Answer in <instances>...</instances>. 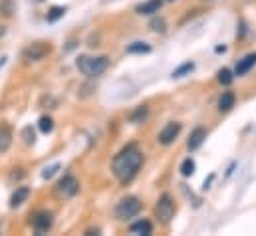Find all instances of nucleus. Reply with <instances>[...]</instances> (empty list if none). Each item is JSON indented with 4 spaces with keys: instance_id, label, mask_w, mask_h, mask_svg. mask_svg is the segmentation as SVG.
I'll return each instance as SVG.
<instances>
[{
    "instance_id": "obj_1",
    "label": "nucleus",
    "mask_w": 256,
    "mask_h": 236,
    "mask_svg": "<svg viewBox=\"0 0 256 236\" xmlns=\"http://www.w3.org/2000/svg\"><path fill=\"white\" fill-rule=\"evenodd\" d=\"M141 167H143V151L133 141L124 145L116 153V157L112 159V173H114V177L118 178V182L124 184V186L129 184L133 178L139 175Z\"/></svg>"
},
{
    "instance_id": "obj_2",
    "label": "nucleus",
    "mask_w": 256,
    "mask_h": 236,
    "mask_svg": "<svg viewBox=\"0 0 256 236\" xmlns=\"http://www.w3.org/2000/svg\"><path fill=\"white\" fill-rule=\"evenodd\" d=\"M141 210H143L141 198L135 194H128V196L120 198L118 204L114 206V216L118 222H131L135 216H139Z\"/></svg>"
},
{
    "instance_id": "obj_3",
    "label": "nucleus",
    "mask_w": 256,
    "mask_h": 236,
    "mask_svg": "<svg viewBox=\"0 0 256 236\" xmlns=\"http://www.w3.org/2000/svg\"><path fill=\"white\" fill-rule=\"evenodd\" d=\"M76 68L86 76V78H100L108 72L110 58L108 56H78Z\"/></svg>"
},
{
    "instance_id": "obj_4",
    "label": "nucleus",
    "mask_w": 256,
    "mask_h": 236,
    "mask_svg": "<svg viewBox=\"0 0 256 236\" xmlns=\"http://www.w3.org/2000/svg\"><path fill=\"white\" fill-rule=\"evenodd\" d=\"M153 212H155V218H157L159 224L169 226V224L173 222V218H175V212H177L175 198H173L169 192H161L159 198H157V202H155Z\"/></svg>"
},
{
    "instance_id": "obj_5",
    "label": "nucleus",
    "mask_w": 256,
    "mask_h": 236,
    "mask_svg": "<svg viewBox=\"0 0 256 236\" xmlns=\"http://www.w3.org/2000/svg\"><path fill=\"white\" fill-rule=\"evenodd\" d=\"M52 224H54V214L50 210H36L32 216H30V226L34 232L38 234H46L52 230Z\"/></svg>"
},
{
    "instance_id": "obj_6",
    "label": "nucleus",
    "mask_w": 256,
    "mask_h": 236,
    "mask_svg": "<svg viewBox=\"0 0 256 236\" xmlns=\"http://www.w3.org/2000/svg\"><path fill=\"white\" fill-rule=\"evenodd\" d=\"M181 131H183V123H179V121H169V123L157 133V143L163 145V147H169V145H173V143L179 139Z\"/></svg>"
},
{
    "instance_id": "obj_7",
    "label": "nucleus",
    "mask_w": 256,
    "mask_h": 236,
    "mask_svg": "<svg viewBox=\"0 0 256 236\" xmlns=\"http://www.w3.org/2000/svg\"><path fill=\"white\" fill-rule=\"evenodd\" d=\"M52 46L48 42H34L22 50V58L26 62H42L46 56H50Z\"/></svg>"
},
{
    "instance_id": "obj_8",
    "label": "nucleus",
    "mask_w": 256,
    "mask_h": 236,
    "mask_svg": "<svg viewBox=\"0 0 256 236\" xmlns=\"http://www.w3.org/2000/svg\"><path fill=\"white\" fill-rule=\"evenodd\" d=\"M56 192L62 196V198H72L80 192V180L74 177V175H64V177L58 180L56 184Z\"/></svg>"
},
{
    "instance_id": "obj_9",
    "label": "nucleus",
    "mask_w": 256,
    "mask_h": 236,
    "mask_svg": "<svg viewBox=\"0 0 256 236\" xmlns=\"http://www.w3.org/2000/svg\"><path fill=\"white\" fill-rule=\"evenodd\" d=\"M206 135H208V131L204 129V127H194L191 133H189V139H187V149L189 151H196V149H200V145L204 143V139H206Z\"/></svg>"
},
{
    "instance_id": "obj_10",
    "label": "nucleus",
    "mask_w": 256,
    "mask_h": 236,
    "mask_svg": "<svg viewBox=\"0 0 256 236\" xmlns=\"http://www.w3.org/2000/svg\"><path fill=\"white\" fill-rule=\"evenodd\" d=\"M254 66H256V52H250V54H246L242 60L236 62V66H234V78L246 76Z\"/></svg>"
},
{
    "instance_id": "obj_11",
    "label": "nucleus",
    "mask_w": 256,
    "mask_h": 236,
    "mask_svg": "<svg viewBox=\"0 0 256 236\" xmlns=\"http://www.w3.org/2000/svg\"><path fill=\"white\" fill-rule=\"evenodd\" d=\"M163 6V0H145L135 6V14L139 16H155Z\"/></svg>"
},
{
    "instance_id": "obj_12",
    "label": "nucleus",
    "mask_w": 256,
    "mask_h": 236,
    "mask_svg": "<svg viewBox=\"0 0 256 236\" xmlns=\"http://www.w3.org/2000/svg\"><path fill=\"white\" fill-rule=\"evenodd\" d=\"M129 232L135 236H149L153 234V222L149 218H139L129 224Z\"/></svg>"
},
{
    "instance_id": "obj_13",
    "label": "nucleus",
    "mask_w": 256,
    "mask_h": 236,
    "mask_svg": "<svg viewBox=\"0 0 256 236\" xmlns=\"http://www.w3.org/2000/svg\"><path fill=\"white\" fill-rule=\"evenodd\" d=\"M234 106H236V94L234 92H222L220 98H218V102H216L218 114H228Z\"/></svg>"
},
{
    "instance_id": "obj_14",
    "label": "nucleus",
    "mask_w": 256,
    "mask_h": 236,
    "mask_svg": "<svg viewBox=\"0 0 256 236\" xmlns=\"http://www.w3.org/2000/svg\"><path fill=\"white\" fill-rule=\"evenodd\" d=\"M149 118V106H137V108H133L131 112H129L128 116V121L131 125H141L145 119Z\"/></svg>"
},
{
    "instance_id": "obj_15",
    "label": "nucleus",
    "mask_w": 256,
    "mask_h": 236,
    "mask_svg": "<svg viewBox=\"0 0 256 236\" xmlns=\"http://www.w3.org/2000/svg\"><path fill=\"white\" fill-rule=\"evenodd\" d=\"M28 196H30V188L28 186H18L10 196V208H18L20 204H24L28 200Z\"/></svg>"
},
{
    "instance_id": "obj_16",
    "label": "nucleus",
    "mask_w": 256,
    "mask_h": 236,
    "mask_svg": "<svg viewBox=\"0 0 256 236\" xmlns=\"http://www.w3.org/2000/svg\"><path fill=\"white\" fill-rule=\"evenodd\" d=\"M10 145H12V129H10V125L2 123L0 125V153H6L10 149Z\"/></svg>"
},
{
    "instance_id": "obj_17",
    "label": "nucleus",
    "mask_w": 256,
    "mask_h": 236,
    "mask_svg": "<svg viewBox=\"0 0 256 236\" xmlns=\"http://www.w3.org/2000/svg\"><path fill=\"white\" fill-rule=\"evenodd\" d=\"M216 82H218L220 86L228 88V86L234 82V72H232V70H228V68H220V70L216 72Z\"/></svg>"
},
{
    "instance_id": "obj_18",
    "label": "nucleus",
    "mask_w": 256,
    "mask_h": 236,
    "mask_svg": "<svg viewBox=\"0 0 256 236\" xmlns=\"http://www.w3.org/2000/svg\"><path fill=\"white\" fill-rule=\"evenodd\" d=\"M126 52L128 54H149L151 52V44H147V42H141V40H137V42H131L128 48H126Z\"/></svg>"
},
{
    "instance_id": "obj_19",
    "label": "nucleus",
    "mask_w": 256,
    "mask_h": 236,
    "mask_svg": "<svg viewBox=\"0 0 256 236\" xmlns=\"http://www.w3.org/2000/svg\"><path fill=\"white\" fill-rule=\"evenodd\" d=\"M192 70H194V62H185V64H181L179 68H175L173 72H171V78H175V80H179V78H185V76H189Z\"/></svg>"
},
{
    "instance_id": "obj_20",
    "label": "nucleus",
    "mask_w": 256,
    "mask_h": 236,
    "mask_svg": "<svg viewBox=\"0 0 256 236\" xmlns=\"http://www.w3.org/2000/svg\"><path fill=\"white\" fill-rule=\"evenodd\" d=\"M179 171H181V175H183V177H192V175H194V171H196V163H194V159L187 157V159L181 163Z\"/></svg>"
},
{
    "instance_id": "obj_21",
    "label": "nucleus",
    "mask_w": 256,
    "mask_h": 236,
    "mask_svg": "<svg viewBox=\"0 0 256 236\" xmlns=\"http://www.w3.org/2000/svg\"><path fill=\"white\" fill-rule=\"evenodd\" d=\"M149 28H151L153 32H161V34H165V30H167V22H165L163 16H153V20L149 22Z\"/></svg>"
},
{
    "instance_id": "obj_22",
    "label": "nucleus",
    "mask_w": 256,
    "mask_h": 236,
    "mask_svg": "<svg viewBox=\"0 0 256 236\" xmlns=\"http://www.w3.org/2000/svg\"><path fill=\"white\" fill-rule=\"evenodd\" d=\"M64 14H66L64 6H52V8L48 10V14H46V20H48V22H56V20H60Z\"/></svg>"
},
{
    "instance_id": "obj_23",
    "label": "nucleus",
    "mask_w": 256,
    "mask_h": 236,
    "mask_svg": "<svg viewBox=\"0 0 256 236\" xmlns=\"http://www.w3.org/2000/svg\"><path fill=\"white\" fill-rule=\"evenodd\" d=\"M38 129H40L42 133H52V129H54V119L50 118V116H42L40 121H38Z\"/></svg>"
},
{
    "instance_id": "obj_24",
    "label": "nucleus",
    "mask_w": 256,
    "mask_h": 236,
    "mask_svg": "<svg viewBox=\"0 0 256 236\" xmlns=\"http://www.w3.org/2000/svg\"><path fill=\"white\" fill-rule=\"evenodd\" d=\"M60 169H62V165H60V163H54V165L46 167V169H44V173H42V178H46V180H48V178H52L58 171H60Z\"/></svg>"
},
{
    "instance_id": "obj_25",
    "label": "nucleus",
    "mask_w": 256,
    "mask_h": 236,
    "mask_svg": "<svg viewBox=\"0 0 256 236\" xmlns=\"http://www.w3.org/2000/svg\"><path fill=\"white\" fill-rule=\"evenodd\" d=\"M248 34V26H246V20L244 18H240L238 20V30H236V38L238 40H244V36Z\"/></svg>"
},
{
    "instance_id": "obj_26",
    "label": "nucleus",
    "mask_w": 256,
    "mask_h": 236,
    "mask_svg": "<svg viewBox=\"0 0 256 236\" xmlns=\"http://www.w3.org/2000/svg\"><path fill=\"white\" fill-rule=\"evenodd\" d=\"M0 12H2L4 16H12V12H14V4H12V0H2V4H0Z\"/></svg>"
},
{
    "instance_id": "obj_27",
    "label": "nucleus",
    "mask_w": 256,
    "mask_h": 236,
    "mask_svg": "<svg viewBox=\"0 0 256 236\" xmlns=\"http://www.w3.org/2000/svg\"><path fill=\"white\" fill-rule=\"evenodd\" d=\"M22 135H24V139H26L28 145H34V143H36V135H34V129H32V127H24Z\"/></svg>"
},
{
    "instance_id": "obj_28",
    "label": "nucleus",
    "mask_w": 256,
    "mask_h": 236,
    "mask_svg": "<svg viewBox=\"0 0 256 236\" xmlns=\"http://www.w3.org/2000/svg\"><path fill=\"white\" fill-rule=\"evenodd\" d=\"M167 2H173V0H167Z\"/></svg>"
}]
</instances>
